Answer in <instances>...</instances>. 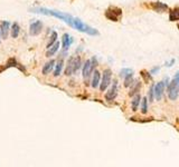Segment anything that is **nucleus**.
<instances>
[{
  "label": "nucleus",
  "mask_w": 179,
  "mask_h": 167,
  "mask_svg": "<svg viewBox=\"0 0 179 167\" xmlns=\"http://www.w3.org/2000/svg\"><path fill=\"white\" fill-rule=\"evenodd\" d=\"M153 98H155V86L152 85L150 87V90H149V99H150V101H152Z\"/></svg>",
  "instance_id": "a878e982"
},
{
  "label": "nucleus",
  "mask_w": 179,
  "mask_h": 167,
  "mask_svg": "<svg viewBox=\"0 0 179 167\" xmlns=\"http://www.w3.org/2000/svg\"><path fill=\"white\" fill-rule=\"evenodd\" d=\"M59 49V42L58 41H56L55 44H53L50 46L48 50H47V52H46V57H50V56H54L57 52V50Z\"/></svg>",
  "instance_id": "4468645a"
},
{
  "label": "nucleus",
  "mask_w": 179,
  "mask_h": 167,
  "mask_svg": "<svg viewBox=\"0 0 179 167\" xmlns=\"http://www.w3.org/2000/svg\"><path fill=\"white\" fill-rule=\"evenodd\" d=\"M148 111V99L147 98H143L142 99V105H141V113L142 114H147Z\"/></svg>",
  "instance_id": "b1692460"
},
{
  "label": "nucleus",
  "mask_w": 179,
  "mask_h": 167,
  "mask_svg": "<svg viewBox=\"0 0 179 167\" xmlns=\"http://www.w3.org/2000/svg\"><path fill=\"white\" fill-rule=\"evenodd\" d=\"M129 75H133V70L132 69H130V68H123L122 70L120 71V76L121 77H127Z\"/></svg>",
  "instance_id": "412c9836"
},
{
  "label": "nucleus",
  "mask_w": 179,
  "mask_h": 167,
  "mask_svg": "<svg viewBox=\"0 0 179 167\" xmlns=\"http://www.w3.org/2000/svg\"><path fill=\"white\" fill-rule=\"evenodd\" d=\"M10 30V23L8 21H1L0 22V35L1 38L6 39L8 37V33Z\"/></svg>",
  "instance_id": "9d476101"
},
{
  "label": "nucleus",
  "mask_w": 179,
  "mask_h": 167,
  "mask_svg": "<svg viewBox=\"0 0 179 167\" xmlns=\"http://www.w3.org/2000/svg\"><path fill=\"white\" fill-rule=\"evenodd\" d=\"M152 8L155 9L156 11L158 12H163V11H167L168 10V6L163 2H160V1H157L155 4H152Z\"/></svg>",
  "instance_id": "f8f14e48"
},
{
  "label": "nucleus",
  "mask_w": 179,
  "mask_h": 167,
  "mask_svg": "<svg viewBox=\"0 0 179 167\" xmlns=\"http://www.w3.org/2000/svg\"><path fill=\"white\" fill-rule=\"evenodd\" d=\"M140 100H141V96L139 94H135L133 97V99H132V103H131V108H132V110L135 111L138 109V107H139V104H140Z\"/></svg>",
  "instance_id": "dca6fc26"
},
{
  "label": "nucleus",
  "mask_w": 179,
  "mask_h": 167,
  "mask_svg": "<svg viewBox=\"0 0 179 167\" xmlns=\"http://www.w3.org/2000/svg\"><path fill=\"white\" fill-rule=\"evenodd\" d=\"M96 65H97V60H96L95 57H92L91 59L85 61V64H84V66H83V78L84 79H87V78L91 76V74H92V71L94 70V68Z\"/></svg>",
  "instance_id": "7ed1b4c3"
},
{
  "label": "nucleus",
  "mask_w": 179,
  "mask_h": 167,
  "mask_svg": "<svg viewBox=\"0 0 179 167\" xmlns=\"http://www.w3.org/2000/svg\"><path fill=\"white\" fill-rule=\"evenodd\" d=\"M100 78H101V74L99 70H95L94 75H93V79H92V87L93 88H96L100 84Z\"/></svg>",
  "instance_id": "f3484780"
},
{
  "label": "nucleus",
  "mask_w": 179,
  "mask_h": 167,
  "mask_svg": "<svg viewBox=\"0 0 179 167\" xmlns=\"http://www.w3.org/2000/svg\"><path fill=\"white\" fill-rule=\"evenodd\" d=\"M0 42H1V35H0Z\"/></svg>",
  "instance_id": "c756f323"
},
{
  "label": "nucleus",
  "mask_w": 179,
  "mask_h": 167,
  "mask_svg": "<svg viewBox=\"0 0 179 167\" xmlns=\"http://www.w3.org/2000/svg\"><path fill=\"white\" fill-rule=\"evenodd\" d=\"M43 30V22L37 20V21H34L30 23V27H29V33L32 36H38L39 33H42Z\"/></svg>",
  "instance_id": "0eeeda50"
},
{
  "label": "nucleus",
  "mask_w": 179,
  "mask_h": 167,
  "mask_svg": "<svg viewBox=\"0 0 179 167\" xmlns=\"http://www.w3.org/2000/svg\"><path fill=\"white\" fill-rule=\"evenodd\" d=\"M163 90H165V83L163 81H160L155 86V97L157 100H161Z\"/></svg>",
  "instance_id": "9b49d317"
},
{
  "label": "nucleus",
  "mask_w": 179,
  "mask_h": 167,
  "mask_svg": "<svg viewBox=\"0 0 179 167\" xmlns=\"http://www.w3.org/2000/svg\"><path fill=\"white\" fill-rule=\"evenodd\" d=\"M73 44V38L68 35V33H64L63 37H62V48H63V52L65 54L68 48L71 47V45Z\"/></svg>",
  "instance_id": "6e6552de"
},
{
  "label": "nucleus",
  "mask_w": 179,
  "mask_h": 167,
  "mask_svg": "<svg viewBox=\"0 0 179 167\" xmlns=\"http://www.w3.org/2000/svg\"><path fill=\"white\" fill-rule=\"evenodd\" d=\"M117 95V81L115 80V81L113 83V86L111 87V89L105 94V99L107 100V101H112V100L115 99Z\"/></svg>",
  "instance_id": "1a4fd4ad"
},
{
  "label": "nucleus",
  "mask_w": 179,
  "mask_h": 167,
  "mask_svg": "<svg viewBox=\"0 0 179 167\" xmlns=\"http://www.w3.org/2000/svg\"><path fill=\"white\" fill-rule=\"evenodd\" d=\"M173 62H175V59H173V60L170 61V62H167V64H166V66H167V67L173 66Z\"/></svg>",
  "instance_id": "c85d7f7f"
},
{
  "label": "nucleus",
  "mask_w": 179,
  "mask_h": 167,
  "mask_svg": "<svg viewBox=\"0 0 179 167\" xmlns=\"http://www.w3.org/2000/svg\"><path fill=\"white\" fill-rule=\"evenodd\" d=\"M141 76L145 78V83H149L151 80V74H149L148 71H145V70H141Z\"/></svg>",
  "instance_id": "393cba45"
},
{
  "label": "nucleus",
  "mask_w": 179,
  "mask_h": 167,
  "mask_svg": "<svg viewBox=\"0 0 179 167\" xmlns=\"http://www.w3.org/2000/svg\"><path fill=\"white\" fill-rule=\"evenodd\" d=\"M81 65H82V60H81V57H79V56L71 57V58L68 59V61H67V66H66V69H65V75H66V76L74 75V74L81 68Z\"/></svg>",
  "instance_id": "f03ea898"
},
{
  "label": "nucleus",
  "mask_w": 179,
  "mask_h": 167,
  "mask_svg": "<svg viewBox=\"0 0 179 167\" xmlns=\"http://www.w3.org/2000/svg\"><path fill=\"white\" fill-rule=\"evenodd\" d=\"M169 20L170 21H178L179 20V8H173L169 13Z\"/></svg>",
  "instance_id": "2eb2a0df"
},
{
  "label": "nucleus",
  "mask_w": 179,
  "mask_h": 167,
  "mask_svg": "<svg viewBox=\"0 0 179 167\" xmlns=\"http://www.w3.org/2000/svg\"><path fill=\"white\" fill-rule=\"evenodd\" d=\"M56 40H57V33H56V31H53V33H52V36H50L49 38V42L47 45V48H49L52 45L55 44Z\"/></svg>",
  "instance_id": "5701e85b"
},
{
  "label": "nucleus",
  "mask_w": 179,
  "mask_h": 167,
  "mask_svg": "<svg viewBox=\"0 0 179 167\" xmlns=\"http://www.w3.org/2000/svg\"><path fill=\"white\" fill-rule=\"evenodd\" d=\"M179 95V86L175 81H171L168 86V97L170 100H176Z\"/></svg>",
  "instance_id": "423d86ee"
},
{
  "label": "nucleus",
  "mask_w": 179,
  "mask_h": 167,
  "mask_svg": "<svg viewBox=\"0 0 179 167\" xmlns=\"http://www.w3.org/2000/svg\"><path fill=\"white\" fill-rule=\"evenodd\" d=\"M133 84V88L131 89V91H130V96H133L134 94H137V93H138V91H139L140 90V87H141V84L139 83V81H135V83H132Z\"/></svg>",
  "instance_id": "aec40b11"
},
{
  "label": "nucleus",
  "mask_w": 179,
  "mask_h": 167,
  "mask_svg": "<svg viewBox=\"0 0 179 167\" xmlns=\"http://www.w3.org/2000/svg\"><path fill=\"white\" fill-rule=\"evenodd\" d=\"M62 69H63V60L61 59V60H58L57 65H56L55 70H54V76H55V77H58V76L61 75Z\"/></svg>",
  "instance_id": "6ab92c4d"
},
{
  "label": "nucleus",
  "mask_w": 179,
  "mask_h": 167,
  "mask_svg": "<svg viewBox=\"0 0 179 167\" xmlns=\"http://www.w3.org/2000/svg\"><path fill=\"white\" fill-rule=\"evenodd\" d=\"M173 81H175V83H176V84H177V85H178V86H179V71L177 72L176 75H175V77H173Z\"/></svg>",
  "instance_id": "bb28decb"
},
{
  "label": "nucleus",
  "mask_w": 179,
  "mask_h": 167,
  "mask_svg": "<svg viewBox=\"0 0 179 167\" xmlns=\"http://www.w3.org/2000/svg\"><path fill=\"white\" fill-rule=\"evenodd\" d=\"M122 16V9L119 7H110L105 11V17L111 21H119Z\"/></svg>",
  "instance_id": "20e7f679"
},
{
  "label": "nucleus",
  "mask_w": 179,
  "mask_h": 167,
  "mask_svg": "<svg viewBox=\"0 0 179 167\" xmlns=\"http://www.w3.org/2000/svg\"><path fill=\"white\" fill-rule=\"evenodd\" d=\"M72 1H73V0H72Z\"/></svg>",
  "instance_id": "7c9ffc66"
},
{
  "label": "nucleus",
  "mask_w": 179,
  "mask_h": 167,
  "mask_svg": "<svg viewBox=\"0 0 179 167\" xmlns=\"http://www.w3.org/2000/svg\"><path fill=\"white\" fill-rule=\"evenodd\" d=\"M159 69H160V67H155V68H153V69H152V70L150 71V74H156V72L158 71Z\"/></svg>",
  "instance_id": "cd10ccee"
},
{
  "label": "nucleus",
  "mask_w": 179,
  "mask_h": 167,
  "mask_svg": "<svg viewBox=\"0 0 179 167\" xmlns=\"http://www.w3.org/2000/svg\"><path fill=\"white\" fill-rule=\"evenodd\" d=\"M30 11L35 12V13H42V15H46V16L55 17V18L59 19V20H63L68 26H71L72 28L76 29V30L81 31V33H87L90 36H99V31L96 29L90 27L89 25H86V23H84L79 18H75V17L66 13V12L53 10V9H47V8H33V9H30Z\"/></svg>",
  "instance_id": "f257e3e1"
},
{
  "label": "nucleus",
  "mask_w": 179,
  "mask_h": 167,
  "mask_svg": "<svg viewBox=\"0 0 179 167\" xmlns=\"http://www.w3.org/2000/svg\"><path fill=\"white\" fill-rule=\"evenodd\" d=\"M11 36H12V38H17L18 36H19V31H20V27H19V25L17 23V22H14L12 23V27H11Z\"/></svg>",
  "instance_id": "a211bd4d"
},
{
  "label": "nucleus",
  "mask_w": 179,
  "mask_h": 167,
  "mask_svg": "<svg viewBox=\"0 0 179 167\" xmlns=\"http://www.w3.org/2000/svg\"><path fill=\"white\" fill-rule=\"evenodd\" d=\"M111 78H112V71L111 69H105L103 72V77H102V81L100 83V90L104 91L109 85L111 84Z\"/></svg>",
  "instance_id": "39448f33"
},
{
  "label": "nucleus",
  "mask_w": 179,
  "mask_h": 167,
  "mask_svg": "<svg viewBox=\"0 0 179 167\" xmlns=\"http://www.w3.org/2000/svg\"><path fill=\"white\" fill-rule=\"evenodd\" d=\"M133 83V75H129L127 77H124V86L125 87H130Z\"/></svg>",
  "instance_id": "4be33fe9"
},
{
  "label": "nucleus",
  "mask_w": 179,
  "mask_h": 167,
  "mask_svg": "<svg viewBox=\"0 0 179 167\" xmlns=\"http://www.w3.org/2000/svg\"><path fill=\"white\" fill-rule=\"evenodd\" d=\"M54 65H55V60L52 59V60L47 61L44 65V67H43V75H48V74H50V71L54 69Z\"/></svg>",
  "instance_id": "ddd939ff"
}]
</instances>
